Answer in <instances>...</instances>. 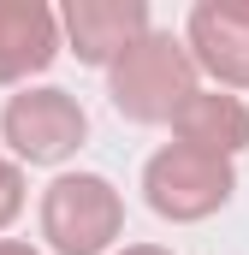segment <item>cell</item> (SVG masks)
<instances>
[{"label":"cell","mask_w":249,"mask_h":255,"mask_svg":"<svg viewBox=\"0 0 249 255\" xmlns=\"http://www.w3.org/2000/svg\"><path fill=\"white\" fill-rule=\"evenodd\" d=\"M18 208H24V172L12 160H0V226H12Z\"/></svg>","instance_id":"cell-9"},{"label":"cell","mask_w":249,"mask_h":255,"mask_svg":"<svg viewBox=\"0 0 249 255\" xmlns=\"http://www.w3.org/2000/svg\"><path fill=\"white\" fill-rule=\"evenodd\" d=\"M0 255H36L30 244H18V238H0Z\"/></svg>","instance_id":"cell-10"},{"label":"cell","mask_w":249,"mask_h":255,"mask_svg":"<svg viewBox=\"0 0 249 255\" xmlns=\"http://www.w3.org/2000/svg\"><path fill=\"white\" fill-rule=\"evenodd\" d=\"M60 54V18L42 0H0V83H24Z\"/></svg>","instance_id":"cell-7"},{"label":"cell","mask_w":249,"mask_h":255,"mask_svg":"<svg viewBox=\"0 0 249 255\" xmlns=\"http://www.w3.org/2000/svg\"><path fill=\"white\" fill-rule=\"evenodd\" d=\"M142 190H148V208L160 220H208L214 208H226L232 190H238V172L232 160L220 154H202V148H184V142H166L148 166H142Z\"/></svg>","instance_id":"cell-3"},{"label":"cell","mask_w":249,"mask_h":255,"mask_svg":"<svg viewBox=\"0 0 249 255\" xmlns=\"http://www.w3.org/2000/svg\"><path fill=\"white\" fill-rule=\"evenodd\" d=\"M0 130H6V142H12L18 160H30V166H60V160H71V154L83 148L89 119H83V107H77L65 89H24V95L6 101Z\"/></svg>","instance_id":"cell-4"},{"label":"cell","mask_w":249,"mask_h":255,"mask_svg":"<svg viewBox=\"0 0 249 255\" xmlns=\"http://www.w3.org/2000/svg\"><path fill=\"white\" fill-rule=\"evenodd\" d=\"M190 65L220 77L226 89H249V0H202L190 6Z\"/></svg>","instance_id":"cell-5"},{"label":"cell","mask_w":249,"mask_h":255,"mask_svg":"<svg viewBox=\"0 0 249 255\" xmlns=\"http://www.w3.org/2000/svg\"><path fill=\"white\" fill-rule=\"evenodd\" d=\"M166 125L178 130L184 148L220 154V160H232L238 148H249V107L238 95H220V89H190Z\"/></svg>","instance_id":"cell-8"},{"label":"cell","mask_w":249,"mask_h":255,"mask_svg":"<svg viewBox=\"0 0 249 255\" xmlns=\"http://www.w3.org/2000/svg\"><path fill=\"white\" fill-rule=\"evenodd\" d=\"M190 89H196V65H190L184 42L166 36V30L136 36L107 65V95H113V107L130 125H166Z\"/></svg>","instance_id":"cell-1"},{"label":"cell","mask_w":249,"mask_h":255,"mask_svg":"<svg viewBox=\"0 0 249 255\" xmlns=\"http://www.w3.org/2000/svg\"><path fill=\"white\" fill-rule=\"evenodd\" d=\"M124 226V202L101 172H60L42 190V238L54 255H101Z\"/></svg>","instance_id":"cell-2"},{"label":"cell","mask_w":249,"mask_h":255,"mask_svg":"<svg viewBox=\"0 0 249 255\" xmlns=\"http://www.w3.org/2000/svg\"><path fill=\"white\" fill-rule=\"evenodd\" d=\"M60 24L83 65H113L136 36H148V6L142 0H65Z\"/></svg>","instance_id":"cell-6"},{"label":"cell","mask_w":249,"mask_h":255,"mask_svg":"<svg viewBox=\"0 0 249 255\" xmlns=\"http://www.w3.org/2000/svg\"><path fill=\"white\" fill-rule=\"evenodd\" d=\"M124 255H166V250H154V244H130Z\"/></svg>","instance_id":"cell-11"}]
</instances>
